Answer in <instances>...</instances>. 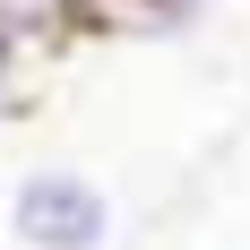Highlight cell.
I'll return each instance as SVG.
<instances>
[{"label": "cell", "instance_id": "obj_1", "mask_svg": "<svg viewBox=\"0 0 250 250\" xmlns=\"http://www.w3.org/2000/svg\"><path fill=\"white\" fill-rule=\"evenodd\" d=\"M0 233L18 250H104L112 242V190L86 164H26L9 181Z\"/></svg>", "mask_w": 250, "mask_h": 250}, {"label": "cell", "instance_id": "obj_2", "mask_svg": "<svg viewBox=\"0 0 250 250\" xmlns=\"http://www.w3.org/2000/svg\"><path fill=\"white\" fill-rule=\"evenodd\" d=\"M69 35H78V9H69V0H0V43L26 52V61L61 52Z\"/></svg>", "mask_w": 250, "mask_h": 250}, {"label": "cell", "instance_id": "obj_3", "mask_svg": "<svg viewBox=\"0 0 250 250\" xmlns=\"http://www.w3.org/2000/svg\"><path fill=\"white\" fill-rule=\"evenodd\" d=\"M216 9H225V0H121V9L104 18V35H155V43H181V35H199Z\"/></svg>", "mask_w": 250, "mask_h": 250}, {"label": "cell", "instance_id": "obj_4", "mask_svg": "<svg viewBox=\"0 0 250 250\" xmlns=\"http://www.w3.org/2000/svg\"><path fill=\"white\" fill-rule=\"evenodd\" d=\"M69 9H78V35H104V18H112L121 0H69Z\"/></svg>", "mask_w": 250, "mask_h": 250}, {"label": "cell", "instance_id": "obj_5", "mask_svg": "<svg viewBox=\"0 0 250 250\" xmlns=\"http://www.w3.org/2000/svg\"><path fill=\"white\" fill-rule=\"evenodd\" d=\"M18 61H26V52H9V43H0V95H9V78H18Z\"/></svg>", "mask_w": 250, "mask_h": 250}]
</instances>
